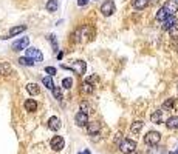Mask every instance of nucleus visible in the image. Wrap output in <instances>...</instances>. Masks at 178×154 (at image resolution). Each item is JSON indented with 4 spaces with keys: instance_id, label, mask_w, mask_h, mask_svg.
I'll return each mask as SVG.
<instances>
[{
    "instance_id": "19",
    "label": "nucleus",
    "mask_w": 178,
    "mask_h": 154,
    "mask_svg": "<svg viewBox=\"0 0 178 154\" xmlns=\"http://www.w3.org/2000/svg\"><path fill=\"white\" fill-rule=\"evenodd\" d=\"M27 91H28L31 96H37V94L40 93V88H39V85H36V83H28V85H27Z\"/></svg>"
},
{
    "instance_id": "12",
    "label": "nucleus",
    "mask_w": 178,
    "mask_h": 154,
    "mask_svg": "<svg viewBox=\"0 0 178 154\" xmlns=\"http://www.w3.org/2000/svg\"><path fill=\"white\" fill-rule=\"evenodd\" d=\"M166 126L169 129H176L178 128V116H170L167 120H166Z\"/></svg>"
},
{
    "instance_id": "30",
    "label": "nucleus",
    "mask_w": 178,
    "mask_h": 154,
    "mask_svg": "<svg viewBox=\"0 0 178 154\" xmlns=\"http://www.w3.org/2000/svg\"><path fill=\"white\" fill-rule=\"evenodd\" d=\"M51 91H53V96H54L57 100H62V91H60V88H59V86H54Z\"/></svg>"
},
{
    "instance_id": "7",
    "label": "nucleus",
    "mask_w": 178,
    "mask_h": 154,
    "mask_svg": "<svg viewBox=\"0 0 178 154\" xmlns=\"http://www.w3.org/2000/svg\"><path fill=\"white\" fill-rule=\"evenodd\" d=\"M163 8H164V11L167 13V17L175 16V13H178V3L175 2V0H169V2H166V5H164Z\"/></svg>"
},
{
    "instance_id": "24",
    "label": "nucleus",
    "mask_w": 178,
    "mask_h": 154,
    "mask_svg": "<svg viewBox=\"0 0 178 154\" xmlns=\"http://www.w3.org/2000/svg\"><path fill=\"white\" fill-rule=\"evenodd\" d=\"M166 19H167V13L164 11V8H159L158 13H156V20L158 22H164Z\"/></svg>"
},
{
    "instance_id": "18",
    "label": "nucleus",
    "mask_w": 178,
    "mask_h": 154,
    "mask_svg": "<svg viewBox=\"0 0 178 154\" xmlns=\"http://www.w3.org/2000/svg\"><path fill=\"white\" fill-rule=\"evenodd\" d=\"M149 5V0H132V6L136 10H143Z\"/></svg>"
},
{
    "instance_id": "32",
    "label": "nucleus",
    "mask_w": 178,
    "mask_h": 154,
    "mask_svg": "<svg viewBox=\"0 0 178 154\" xmlns=\"http://www.w3.org/2000/svg\"><path fill=\"white\" fill-rule=\"evenodd\" d=\"M45 73H47L50 77H53L57 71H56V68H54V66H47V68H45Z\"/></svg>"
},
{
    "instance_id": "21",
    "label": "nucleus",
    "mask_w": 178,
    "mask_h": 154,
    "mask_svg": "<svg viewBox=\"0 0 178 154\" xmlns=\"http://www.w3.org/2000/svg\"><path fill=\"white\" fill-rule=\"evenodd\" d=\"M161 119H163V111H159V109H156V111L150 116L152 123H161Z\"/></svg>"
},
{
    "instance_id": "36",
    "label": "nucleus",
    "mask_w": 178,
    "mask_h": 154,
    "mask_svg": "<svg viewBox=\"0 0 178 154\" xmlns=\"http://www.w3.org/2000/svg\"><path fill=\"white\" fill-rule=\"evenodd\" d=\"M172 154H178V148H176V149H175V151H173Z\"/></svg>"
},
{
    "instance_id": "13",
    "label": "nucleus",
    "mask_w": 178,
    "mask_h": 154,
    "mask_svg": "<svg viewBox=\"0 0 178 154\" xmlns=\"http://www.w3.org/2000/svg\"><path fill=\"white\" fill-rule=\"evenodd\" d=\"M99 128H101V125H99L98 122H88V123H87V131H88V134H96V132L99 131Z\"/></svg>"
},
{
    "instance_id": "2",
    "label": "nucleus",
    "mask_w": 178,
    "mask_h": 154,
    "mask_svg": "<svg viewBox=\"0 0 178 154\" xmlns=\"http://www.w3.org/2000/svg\"><path fill=\"white\" fill-rule=\"evenodd\" d=\"M119 149L124 154H130L136 149V142L132 140V139H122V142L119 143Z\"/></svg>"
},
{
    "instance_id": "28",
    "label": "nucleus",
    "mask_w": 178,
    "mask_h": 154,
    "mask_svg": "<svg viewBox=\"0 0 178 154\" xmlns=\"http://www.w3.org/2000/svg\"><path fill=\"white\" fill-rule=\"evenodd\" d=\"M71 86H73V79H71V77H65V79L62 80V88L70 89Z\"/></svg>"
},
{
    "instance_id": "27",
    "label": "nucleus",
    "mask_w": 178,
    "mask_h": 154,
    "mask_svg": "<svg viewBox=\"0 0 178 154\" xmlns=\"http://www.w3.org/2000/svg\"><path fill=\"white\" fill-rule=\"evenodd\" d=\"M19 63L23 65V66H33V65H34V62H33L31 59H28V57H20V59H19Z\"/></svg>"
},
{
    "instance_id": "9",
    "label": "nucleus",
    "mask_w": 178,
    "mask_h": 154,
    "mask_svg": "<svg viewBox=\"0 0 178 154\" xmlns=\"http://www.w3.org/2000/svg\"><path fill=\"white\" fill-rule=\"evenodd\" d=\"M74 122H76L77 126H87V123H88V116L79 111V113L74 116Z\"/></svg>"
},
{
    "instance_id": "29",
    "label": "nucleus",
    "mask_w": 178,
    "mask_h": 154,
    "mask_svg": "<svg viewBox=\"0 0 178 154\" xmlns=\"http://www.w3.org/2000/svg\"><path fill=\"white\" fill-rule=\"evenodd\" d=\"M169 34H170V37H173V39H178V23H175L170 30H169Z\"/></svg>"
},
{
    "instance_id": "26",
    "label": "nucleus",
    "mask_w": 178,
    "mask_h": 154,
    "mask_svg": "<svg viewBox=\"0 0 178 154\" xmlns=\"http://www.w3.org/2000/svg\"><path fill=\"white\" fill-rule=\"evenodd\" d=\"M81 113H84V114L88 116V113H92V106L88 105L87 102H82V103H81Z\"/></svg>"
},
{
    "instance_id": "1",
    "label": "nucleus",
    "mask_w": 178,
    "mask_h": 154,
    "mask_svg": "<svg viewBox=\"0 0 178 154\" xmlns=\"http://www.w3.org/2000/svg\"><path fill=\"white\" fill-rule=\"evenodd\" d=\"M62 68H64V69H71V71H74L77 76H82V74L85 73V69H87V63H85L84 60H74L70 66L62 65Z\"/></svg>"
},
{
    "instance_id": "23",
    "label": "nucleus",
    "mask_w": 178,
    "mask_h": 154,
    "mask_svg": "<svg viewBox=\"0 0 178 154\" xmlns=\"http://www.w3.org/2000/svg\"><path fill=\"white\" fill-rule=\"evenodd\" d=\"M42 83L48 88V89H53L54 88V82H53V77H50V76H47V77H43L42 79Z\"/></svg>"
},
{
    "instance_id": "11",
    "label": "nucleus",
    "mask_w": 178,
    "mask_h": 154,
    "mask_svg": "<svg viewBox=\"0 0 178 154\" xmlns=\"http://www.w3.org/2000/svg\"><path fill=\"white\" fill-rule=\"evenodd\" d=\"M143 126H144V123H143L141 120H136V122H133V123H132V126H130V132H132V134H135V136H138V134L141 132Z\"/></svg>"
},
{
    "instance_id": "14",
    "label": "nucleus",
    "mask_w": 178,
    "mask_h": 154,
    "mask_svg": "<svg viewBox=\"0 0 178 154\" xmlns=\"http://www.w3.org/2000/svg\"><path fill=\"white\" fill-rule=\"evenodd\" d=\"M13 73V68L8 62H3V63H0V74L2 76H10Z\"/></svg>"
},
{
    "instance_id": "35",
    "label": "nucleus",
    "mask_w": 178,
    "mask_h": 154,
    "mask_svg": "<svg viewBox=\"0 0 178 154\" xmlns=\"http://www.w3.org/2000/svg\"><path fill=\"white\" fill-rule=\"evenodd\" d=\"M87 3H88V0H77V5L79 6H85Z\"/></svg>"
},
{
    "instance_id": "6",
    "label": "nucleus",
    "mask_w": 178,
    "mask_h": 154,
    "mask_svg": "<svg viewBox=\"0 0 178 154\" xmlns=\"http://www.w3.org/2000/svg\"><path fill=\"white\" fill-rule=\"evenodd\" d=\"M28 45H30V39L28 37H22V39L16 40L11 48H13V51H22V49H27Z\"/></svg>"
},
{
    "instance_id": "5",
    "label": "nucleus",
    "mask_w": 178,
    "mask_h": 154,
    "mask_svg": "<svg viewBox=\"0 0 178 154\" xmlns=\"http://www.w3.org/2000/svg\"><path fill=\"white\" fill-rule=\"evenodd\" d=\"M27 51V56L25 57H28V59H31L34 63L36 62H42L43 60V56H42V53H40V49H37V48H27L25 49Z\"/></svg>"
},
{
    "instance_id": "15",
    "label": "nucleus",
    "mask_w": 178,
    "mask_h": 154,
    "mask_svg": "<svg viewBox=\"0 0 178 154\" xmlns=\"http://www.w3.org/2000/svg\"><path fill=\"white\" fill-rule=\"evenodd\" d=\"M176 23V19H175V16H170V17H167L164 22H163V30H166V31H169L173 25Z\"/></svg>"
},
{
    "instance_id": "31",
    "label": "nucleus",
    "mask_w": 178,
    "mask_h": 154,
    "mask_svg": "<svg viewBox=\"0 0 178 154\" xmlns=\"http://www.w3.org/2000/svg\"><path fill=\"white\" fill-rule=\"evenodd\" d=\"M173 103H175V99H173V97H170L169 100H166V102L163 103V108H166V109L169 108V109H170V108L173 106Z\"/></svg>"
},
{
    "instance_id": "20",
    "label": "nucleus",
    "mask_w": 178,
    "mask_h": 154,
    "mask_svg": "<svg viewBox=\"0 0 178 154\" xmlns=\"http://www.w3.org/2000/svg\"><path fill=\"white\" fill-rule=\"evenodd\" d=\"M57 8H59V2H57V0H48V2H47V10L50 13L57 11Z\"/></svg>"
},
{
    "instance_id": "22",
    "label": "nucleus",
    "mask_w": 178,
    "mask_h": 154,
    "mask_svg": "<svg viewBox=\"0 0 178 154\" xmlns=\"http://www.w3.org/2000/svg\"><path fill=\"white\" fill-rule=\"evenodd\" d=\"M82 91L87 93V94H92V93H95V85L88 83V82H84L82 83Z\"/></svg>"
},
{
    "instance_id": "17",
    "label": "nucleus",
    "mask_w": 178,
    "mask_h": 154,
    "mask_svg": "<svg viewBox=\"0 0 178 154\" xmlns=\"http://www.w3.org/2000/svg\"><path fill=\"white\" fill-rule=\"evenodd\" d=\"M25 109L27 111H30V113H33V111H36L37 109V102L36 100H33V99H28V100H25Z\"/></svg>"
},
{
    "instance_id": "25",
    "label": "nucleus",
    "mask_w": 178,
    "mask_h": 154,
    "mask_svg": "<svg viewBox=\"0 0 178 154\" xmlns=\"http://www.w3.org/2000/svg\"><path fill=\"white\" fill-rule=\"evenodd\" d=\"M48 40H50V43H51V46H53V51H56V53H57L59 46H57V40H56V36H54V34H50V36H48Z\"/></svg>"
},
{
    "instance_id": "3",
    "label": "nucleus",
    "mask_w": 178,
    "mask_h": 154,
    "mask_svg": "<svg viewBox=\"0 0 178 154\" xmlns=\"http://www.w3.org/2000/svg\"><path fill=\"white\" fill-rule=\"evenodd\" d=\"M159 140H161V134H159L158 131H149V132L144 136V143H146V145H150V146L156 145Z\"/></svg>"
},
{
    "instance_id": "4",
    "label": "nucleus",
    "mask_w": 178,
    "mask_h": 154,
    "mask_svg": "<svg viewBox=\"0 0 178 154\" xmlns=\"http://www.w3.org/2000/svg\"><path fill=\"white\" fill-rule=\"evenodd\" d=\"M115 11H116V6H115L113 0H106V2L101 5V13H102V16H106V17L112 16Z\"/></svg>"
},
{
    "instance_id": "8",
    "label": "nucleus",
    "mask_w": 178,
    "mask_h": 154,
    "mask_svg": "<svg viewBox=\"0 0 178 154\" xmlns=\"http://www.w3.org/2000/svg\"><path fill=\"white\" fill-rule=\"evenodd\" d=\"M50 145H51V148H53L54 151H60V149L65 146V140H64L62 136H54V137L51 139Z\"/></svg>"
},
{
    "instance_id": "33",
    "label": "nucleus",
    "mask_w": 178,
    "mask_h": 154,
    "mask_svg": "<svg viewBox=\"0 0 178 154\" xmlns=\"http://www.w3.org/2000/svg\"><path fill=\"white\" fill-rule=\"evenodd\" d=\"M119 142H122V134H121V132H119V134H116V137H115V143L118 145Z\"/></svg>"
},
{
    "instance_id": "16",
    "label": "nucleus",
    "mask_w": 178,
    "mask_h": 154,
    "mask_svg": "<svg viewBox=\"0 0 178 154\" xmlns=\"http://www.w3.org/2000/svg\"><path fill=\"white\" fill-rule=\"evenodd\" d=\"M27 30V26L25 25H19V26H13L11 30H10V33H8V36L10 37H14V36H17V34H20V33H23Z\"/></svg>"
},
{
    "instance_id": "10",
    "label": "nucleus",
    "mask_w": 178,
    "mask_h": 154,
    "mask_svg": "<svg viewBox=\"0 0 178 154\" xmlns=\"http://www.w3.org/2000/svg\"><path fill=\"white\" fill-rule=\"evenodd\" d=\"M48 128H50L51 131H57V129L60 128V119L56 117V116L50 117V119H48Z\"/></svg>"
},
{
    "instance_id": "34",
    "label": "nucleus",
    "mask_w": 178,
    "mask_h": 154,
    "mask_svg": "<svg viewBox=\"0 0 178 154\" xmlns=\"http://www.w3.org/2000/svg\"><path fill=\"white\" fill-rule=\"evenodd\" d=\"M96 80H98V77H95V76H92V77H88V79H87L85 82H88V83H92V85H93V82H96Z\"/></svg>"
}]
</instances>
